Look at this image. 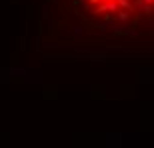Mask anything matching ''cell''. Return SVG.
<instances>
[{"instance_id": "6da1fadb", "label": "cell", "mask_w": 154, "mask_h": 148, "mask_svg": "<svg viewBox=\"0 0 154 148\" xmlns=\"http://www.w3.org/2000/svg\"><path fill=\"white\" fill-rule=\"evenodd\" d=\"M116 4H118V6H122V8H126V10H130V12H132V4L128 2V0H116Z\"/></svg>"}, {"instance_id": "7a4b0ae2", "label": "cell", "mask_w": 154, "mask_h": 148, "mask_svg": "<svg viewBox=\"0 0 154 148\" xmlns=\"http://www.w3.org/2000/svg\"><path fill=\"white\" fill-rule=\"evenodd\" d=\"M128 18H130L128 12H120V14H118V20H128Z\"/></svg>"}, {"instance_id": "3957f363", "label": "cell", "mask_w": 154, "mask_h": 148, "mask_svg": "<svg viewBox=\"0 0 154 148\" xmlns=\"http://www.w3.org/2000/svg\"><path fill=\"white\" fill-rule=\"evenodd\" d=\"M90 2H92V4H96V2H100V0H90Z\"/></svg>"}, {"instance_id": "277c9868", "label": "cell", "mask_w": 154, "mask_h": 148, "mask_svg": "<svg viewBox=\"0 0 154 148\" xmlns=\"http://www.w3.org/2000/svg\"><path fill=\"white\" fill-rule=\"evenodd\" d=\"M150 2H152V0H144V4H150Z\"/></svg>"}, {"instance_id": "5b68a950", "label": "cell", "mask_w": 154, "mask_h": 148, "mask_svg": "<svg viewBox=\"0 0 154 148\" xmlns=\"http://www.w3.org/2000/svg\"><path fill=\"white\" fill-rule=\"evenodd\" d=\"M100 2H108V0H100Z\"/></svg>"}]
</instances>
